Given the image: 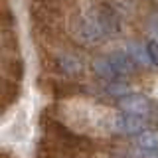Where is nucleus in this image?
<instances>
[{
	"label": "nucleus",
	"instance_id": "f257e3e1",
	"mask_svg": "<svg viewBox=\"0 0 158 158\" xmlns=\"http://www.w3.org/2000/svg\"><path fill=\"white\" fill-rule=\"evenodd\" d=\"M69 34L81 46H99L105 40H109L91 8H87L85 12H79L73 16L71 24H69Z\"/></svg>",
	"mask_w": 158,
	"mask_h": 158
},
{
	"label": "nucleus",
	"instance_id": "f03ea898",
	"mask_svg": "<svg viewBox=\"0 0 158 158\" xmlns=\"http://www.w3.org/2000/svg\"><path fill=\"white\" fill-rule=\"evenodd\" d=\"M93 14L97 16L99 24H101L103 32L107 34V38L118 36L123 30V20H121V12L109 2H97L91 6Z\"/></svg>",
	"mask_w": 158,
	"mask_h": 158
},
{
	"label": "nucleus",
	"instance_id": "7ed1b4c3",
	"mask_svg": "<svg viewBox=\"0 0 158 158\" xmlns=\"http://www.w3.org/2000/svg\"><path fill=\"white\" fill-rule=\"evenodd\" d=\"M118 109L127 115H135V117H148L152 113V103L150 99L140 95V93H128L123 99H118Z\"/></svg>",
	"mask_w": 158,
	"mask_h": 158
},
{
	"label": "nucleus",
	"instance_id": "20e7f679",
	"mask_svg": "<svg viewBox=\"0 0 158 158\" xmlns=\"http://www.w3.org/2000/svg\"><path fill=\"white\" fill-rule=\"evenodd\" d=\"M113 128L118 135H128V136H138L140 132L146 131V118L144 117H135L121 113L113 118Z\"/></svg>",
	"mask_w": 158,
	"mask_h": 158
},
{
	"label": "nucleus",
	"instance_id": "39448f33",
	"mask_svg": "<svg viewBox=\"0 0 158 158\" xmlns=\"http://www.w3.org/2000/svg\"><path fill=\"white\" fill-rule=\"evenodd\" d=\"M53 63H56V69L59 73H63V75H69V77H75L79 73H83V61L79 59L75 53L71 52H61L57 53L56 59H53Z\"/></svg>",
	"mask_w": 158,
	"mask_h": 158
},
{
	"label": "nucleus",
	"instance_id": "423d86ee",
	"mask_svg": "<svg viewBox=\"0 0 158 158\" xmlns=\"http://www.w3.org/2000/svg\"><path fill=\"white\" fill-rule=\"evenodd\" d=\"M107 57L111 59L113 67H115V71L118 73V77H121V79L132 75V73L136 71V63L131 59V56H128L127 52H111Z\"/></svg>",
	"mask_w": 158,
	"mask_h": 158
},
{
	"label": "nucleus",
	"instance_id": "0eeeda50",
	"mask_svg": "<svg viewBox=\"0 0 158 158\" xmlns=\"http://www.w3.org/2000/svg\"><path fill=\"white\" fill-rule=\"evenodd\" d=\"M93 71H95L97 77L105 79L107 83H113V81H123L121 77H118V73L115 71V67H113L111 59L107 56H101L97 59H93Z\"/></svg>",
	"mask_w": 158,
	"mask_h": 158
},
{
	"label": "nucleus",
	"instance_id": "6e6552de",
	"mask_svg": "<svg viewBox=\"0 0 158 158\" xmlns=\"http://www.w3.org/2000/svg\"><path fill=\"white\" fill-rule=\"evenodd\" d=\"M125 52L131 56V59L136 63V67H150L152 61H150V56H148V49H146V44L142 46L140 42H128L127 44V49Z\"/></svg>",
	"mask_w": 158,
	"mask_h": 158
},
{
	"label": "nucleus",
	"instance_id": "1a4fd4ad",
	"mask_svg": "<svg viewBox=\"0 0 158 158\" xmlns=\"http://www.w3.org/2000/svg\"><path fill=\"white\" fill-rule=\"evenodd\" d=\"M135 148H138V150H158V131L146 128L144 132L135 136Z\"/></svg>",
	"mask_w": 158,
	"mask_h": 158
},
{
	"label": "nucleus",
	"instance_id": "9d476101",
	"mask_svg": "<svg viewBox=\"0 0 158 158\" xmlns=\"http://www.w3.org/2000/svg\"><path fill=\"white\" fill-rule=\"evenodd\" d=\"M105 93H107V95H113V97L123 99L125 95L131 93V89H128V85H127V83H123V81H113V83H107Z\"/></svg>",
	"mask_w": 158,
	"mask_h": 158
},
{
	"label": "nucleus",
	"instance_id": "9b49d317",
	"mask_svg": "<svg viewBox=\"0 0 158 158\" xmlns=\"http://www.w3.org/2000/svg\"><path fill=\"white\" fill-rule=\"evenodd\" d=\"M146 49H148V56H150V61H152V65L158 67V40L154 38H150L146 42Z\"/></svg>",
	"mask_w": 158,
	"mask_h": 158
},
{
	"label": "nucleus",
	"instance_id": "f8f14e48",
	"mask_svg": "<svg viewBox=\"0 0 158 158\" xmlns=\"http://www.w3.org/2000/svg\"><path fill=\"white\" fill-rule=\"evenodd\" d=\"M132 158H158V150H132Z\"/></svg>",
	"mask_w": 158,
	"mask_h": 158
}]
</instances>
